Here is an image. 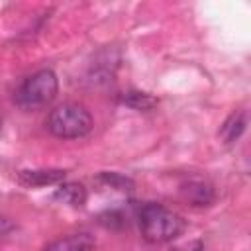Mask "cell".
<instances>
[{
  "label": "cell",
  "mask_w": 251,
  "mask_h": 251,
  "mask_svg": "<svg viewBox=\"0 0 251 251\" xmlns=\"http://www.w3.org/2000/svg\"><path fill=\"white\" fill-rule=\"evenodd\" d=\"M94 239L90 233H71L67 237H59L49 243L43 251H90Z\"/></svg>",
  "instance_id": "cell-6"
},
{
  "label": "cell",
  "mask_w": 251,
  "mask_h": 251,
  "mask_svg": "<svg viewBox=\"0 0 251 251\" xmlns=\"http://www.w3.org/2000/svg\"><path fill=\"white\" fill-rule=\"evenodd\" d=\"M65 178L63 169H33V171H20L18 180L24 186H47V184H57Z\"/></svg>",
  "instance_id": "cell-5"
},
{
  "label": "cell",
  "mask_w": 251,
  "mask_h": 251,
  "mask_svg": "<svg viewBox=\"0 0 251 251\" xmlns=\"http://www.w3.org/2000/svg\"><path fill=\"white\" fill-rule=\"evenodd\" d=\"M139 227L149 243H169L180 235L184 224L178 214L163 204L147 202L139 208Z\"/></svg>",
  "instance_id": "cell-1"
},
{
  "label": "cell",
  "mask_w": 251,
  "mask_h": 251,
  "mask_svg": "<svg viewBox=\"0 0 251 251\" xmlns=\"http://www.w3.org/2000/svg\"><path fill=\"white\" fill-rule=\"evenodd\" d=\"M245 126H247V116L245 112H233L226 122L224 126L220 127V137L224 143H233L235 139H239V135L245 131Z\"/></svg>",
  "instance_id": "cell-8"
},
{
  "label": "cell",
  "mask_w": 251,
  "mask_h": 251,
  "mask_svg": "<svg viewBox=\"0 0 251 251\" xmlns=\"http://www.w3.org/2000/svg\"><path fill=\"white\" fill-rule=\"evenodd\" d=\"M55 198L61 200L63 204L80 208V206H84V202L88 198V192H86L84 184H80V182H63L55 190Z\"/></svg>",
  "instance_id": "cell-7"
},
{
  "label": "cell",
  "mask_w": 251,
  "mask_h": 251,
  "mask_svg": "<svg viewBox=\"0 0 251 251\" xmlns=\"http://www.w3.org/2000/svg\"><path fill=\"white\" fill-rule=\"evenodd\" d=\"M59 90L57 75L51 69H41L27 76L16 90L14 102L22 110H39L53 102Z\"/></svg>",
  "instance_id": "cell-3"
},
{
  "label": "cell",
  "mask_w": 251,
  "mask_h": 251,
  "mask_svg": "<svg viewBox=\"0 0 251 251\" xmlns=\"http://www.w3.org/2000/svg\"><path fill=\"white\" fill-rule=\"evenodd\" d=\"M122 102H124L126 106L133 108V110H151V108L157 104V100H155L151 94L139 92V90H129V92H126V94L122 96Z\"/></svg>",
  "instance_id": "cell-9"
},
{
  "label": "cell",
  "mask_w": 251,
  "mask_h": 251,
  "mask_svg": "<svg viewBox=\"0 0 251 251\" xmlns=\"http://www.w3.org/2000/svg\"><path fill=\"white\" fill-rule=\"evenodd\" d=\"M45 126L59 139H78L92 131L94 122L82 104L65 102L49 112Z\"/></svg>",
  "instance_id": "cell-2"
},
{
  "label": "cell",
  "mask_w": 251,
  "mask_h": 251,
  "mask_svg": "<svg viewBox=\"0 0 251 251\" xmlns=\"http://www.w3.org/2000/svg\"><path fill=\"white\" fill-rule=\"evenodd\" d=\"M14 227H16V226H14V222H12L10 218H6V216H2V214H0V237L8 235Z\"/></svg>",
  "instance_id": "cell-12"
},
{
  "label": "cell",
  "mask_w": 251,
  "mask_h": 251,
  "mask_svg": "<svg viewBox=\"0 0 251 251\" xmlns=\"http://www.w3.org/2000/svg\"><path fill=\"white\" fill-rule=\"evenodd\" d=\"M180 196L184 198V202H188L190 206H196V208L210 206L216 198L212 184L202 180V178H190V180L182 182L180 184Z\"/></svg>",
  "instance_id": "cell-4"
},
{
  "label": "cell",
  "mask_w": 251,
  "mask_h": 251,
  "mask_svg": "<svg viewBox=\"0 0 251 251\" xmlns=\"http://www.w3.org/2000/svg\"><path fill=\"white\" fill-rule=\"evenodd\" d=\"M98 180L104 182L106 186L116 188V190H122V192H127V190L133 188V182H131L127 176L120 175V173H102V175L98 176Z\"/></svg>",
  "instance_id": "cell-10"
},
{
  "label": "cell",
  "mask_w": 251,
  "mask_h": 251,
  "mask_svg": "<svg viewBox=\"0 0 251 251\" xmlns=\"http://www.w3.org/2000/svg\"><path fill=\"white\" fill-rule=\"evenodd\" d=\"M171 251H206V249H204V243L196 239V241H188V243H184V245L173 247Z\"/></svg>",
  "instance_id": "cell-11"
}]
</instances>
